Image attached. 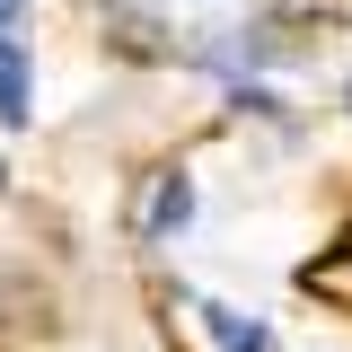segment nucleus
<instances>
[{"label": "nucleus", "mask_w": 352, "mask_h": 352, "mask_svg": "<svg viewBox=\"0 0 352 352\" xmlns=\"http://www.w3.org/2000/svg\"><path fill=\"white\" fill-rule=\"evenodd\" d=\"M194 326H203V344H212V352H273V317H256V308L203 300V308H194Z\"/></svg>", "instance_id": "obj_2"}, {"label": "nucleus", "mask_w": 352, "mask_h": 352, "mask_svg": "<svg viewBox=\"0 0 352 352\" xmlns=\"http://www.w3.org/2000/svg\"><path fill=\"white\" fill-rule=\"evenodd\" d=\"M18 18H27V0H0V36H18Z\"/></svg>", "instance_id": "obj_4"}, {"label": "nucleus", "mask_w": 352, "mask_h": 352, "mask_svg": "<svg viewBox=\"0 0 352 352\" xmlns=\"http://www.w3.org/2000/svg\"><path fill=\"white\" fill-rule=\"evenodd\" d=\"M27 124H36V44L0 36V132H27Z\"/></svg>", "instance_id": "obj_1"}, {"label": "nucleus", "mask_w": 352, "mask_h": 352, "mask_svg": "<svg viewBox=\"0 0 352 352\" xmlns=\"http://www.w3.org/2000/svg\"><path fill=\"white\" fill-rule=\"evenodd\" d=\"M185 220H194V176L168 168L159 176V194H150V220H141V238L150 247H168V238H185Z\"/></svg>", "instance_id": "obj_3"}]
</instances>
